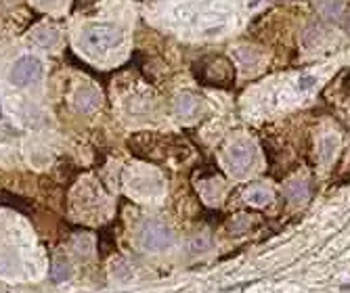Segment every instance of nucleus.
Listing matches in <instances>:
<instances>
[{
    "instance_id": "nucleus-11",
    "label": "nucleus",
    "mask_w": 350,
    "mask_h": 293,
    "mask_svg": "<svg viewBox=\"0 0 350 293\" xmlns=\"http://www.w3.org/2000/svg\"><path fill=\"white\" fill-rule=\"evenodd\" d=\"M50 279H52V283H61V281L69 279V264H67L65 257H57V260L52 262Z\"/></svg>"
},
{
    "instance_id": "nucleus-4",
    "label": "nucleus",
    "mask_w": 350,
    "mask_h": 293,
    "mask_svg": "<svg viewBox=\"0 0 350 293\" xmlns=\"http://www.w3.org/2000/svg\"><path fill=\"white\" fill-rule=\"evenodd\" d=\"M40 78H42V63L32 55L19 57L9 72V80L15 86H27V84L38 82Z\"/></svg>"
},
{
    "instance_id": "nucleus-14",
    "label": "nucleus",
    "mask_w": 350,
    "mask_h": 293,
    "mask_svg": "<svg viewBox=\"0 0 350 293\" xmlns=\"http://www.w3.org/2000/svg\"><path fill=\"white\" fill-rule=\"evenodd\" d=\"M300 84H302V88H308V86L312 84V78H302Z\"/></svg>"
},
{
    "instance_id": "nucleus-13",
    "label": "nucleus",
    "mask_w": 350,
    "mask_h": 293,
    "mask_svg": "<svg viewBox=\"0 0 350 293\" xmlns=\"http://www.w3.org/2000/svg\"><path fill=\"white\" fill-rule=\"evenodd\" d=\"M331 143H334V139H325L323 141V153H321V159L323 161H329V155H331Z\"/></svg>"
},
{
    "instance_id": "nucleus-3",
    "label": "nucleus",
    "mask_w": 350,
    "mask_h": 293,
    "mask_svg": "<svg viewBox=\"0 0 350 293\" xmlns=\"http://www.w3.org/2000/svg\"><path fill=\"white\" fill-rule=\"evenodd\" d=\"M174 235L160 220H145L138 229V243L147 251H162L172 245Z\"/></svg>"
},
{
    "instance_id": "nucleus-2",
    "label": "nucleus",
    "mask_w": 350,
    "mask_h": 293,
    "mask_svg": "<svg viewBox=\"0 0 350 293\" xmlns=\"http://www.w3.org/2000/svg\"><path fill=\"white\" fill-rule=\"evenodd\" d=\"M195 74H197V80L203 82L206 86H226L235 82V67L222 55L201 59L197 63Z\"/></svg>"
},
{
    "instance_id": "nucleus-15",
    "label": "nucleus",
    "mask_w": 350,
    "mask_h": 293,
    "mask_svg": "<svg viewBox=\"0 0 350 293\" xmlns=\"http://www.w3.org/2000/svg\"><path fill=\"white\" fill-rule=\"evenodd\" d=\"M36 3H40V5H44V3H50V0H36Z\"/></svg>"
},
{
    "instance_id": "nucleus-10",
    "label": "nucleus",
    "mask_w": 350,
    "mask_h": 293,
    "mask_svg": "<svg viewBox=\"0 0 350 293\" xmlns=\"http://www.w3.org/2000/svg\"><path fill=\"white\" fill-rule=\"evenodd\" d=\"M283 195L289 201H306L308 199V184L304 180H294L283 186Z\"/></svg>"
},
{
    "instance_id": "nucleus-8",
    "label": "nucleus",
    "mask_w": 350,
    "mask_h": 293,
    "mask_svg": "<svg viewBox=\"0 0 350 293\" xmlns=\"http://www.w3.org/2000/svg\"><path fill=\"white\" fill-rule=\"evenodd\" d=\"M197 107H199V99L191 90L181 92L177 96V101H174V111H177V115H181V117H191Z\"/></svg>"
},
{
    "instance_id": "nucleus-6",
    "label": "nucleus",
    "mask_w": 350,
    "mask_h": 293,
    "mask_svg": "<svg viewBox=\"0 0 350 293\" xmlns=\"http://www.w3.org/2000/svg\"><path fill=\"white\" fill-rule=\"evenodd\" d=\"M101 105V94L95 86L82 84L80 88L74 92V107L80 113H93Z\"/></svg>"
},
{
    "instance_id": "nucleus-5",
    "label": "nucleus",
    "mask_w": 350,
    "mask_h": 293,
    "mask_svg": "<svg viewBox=\"0 0 350 293\" xmlns=\"http://www.w3.org/2000/svg\"><path fill=\"white\" fill-rule=\"evenodd\" d=\"M226 159H229V166H231V170L235 172L237 176L246 174V172H248V170L254 166V161H256L254 145L248 143V141H237L235 145L229 147Z\"/></svg>"
},
{
    "instance_id": "nucleus-9",
    "label": "nucleus",
    "mask_w": 350,
    "mask_h": 293,
    "mask_svg": "<svg viewBox=\"0 0 350 293\" xmlns=\"http://www.w3.org/2000/svg\"><path fill=\"white\" fill-rule=\"evenodd\" d=\"M32 38L36 40L40 46H44V48H52V46L59 42V31H57L55 27L42 25V27H38V29H34Z\"/></svg>"
},
{
    "instance_id": "nucleus-12",
    "label": "nucleus",
    "mask_w": 350,
    "mask_h": 293,
    "mask_svg": "<svg viewBox=\"0 0 350 293\" xmlns=\"http://www.w3.org/2000/svg\"><path fill=\"white\" fill-rule=\"evenodd\" d=\"M246 199H248V203H252V205H267L271 199H273V195H271V191H267V188H260V186H256V188H250L248 191V195H246Z\"/></svg>"
},
{
    "instance_id": "nucleus-7",
    "label": "nucleus",
    "mask_w": 350,
    "mask_h": 293,
    "mask_svg": "<svg viewBox=\"0 0 350 293\" xmlns=\"http://www.w3.org/2000/svg\"><path fill=\"white\" fill-rule=\"evenodd\" d=\"M314 7H317V11L325 17V19L334 21V23H340L342 17L348 11L344 0H317V3H314Z\"/></svg>"
},
{
    "instance_id": "nucleus-1",
    "label": "nucleus",
    "mask_w": 350,
    "mask_h": 293,
    "mask_svg": "<svg viewBox=\"0 0 350 293\" xmlns=\"http://www.w3.org/2000/svg\"><path fill=\"white\" fill-rule=\"evenodd\" d=\"M122 42H124V31L113 23L93 21L82 25L78 34V46L86 55H103L118 48Z\"/></svg>"
}]
</instances>
